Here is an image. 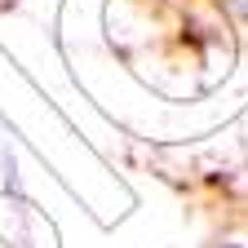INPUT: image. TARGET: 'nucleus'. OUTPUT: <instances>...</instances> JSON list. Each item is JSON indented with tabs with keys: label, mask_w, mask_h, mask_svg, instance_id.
Returning a JSON list of instances; mask_svg holds the SVG:
<instances>
[{
	"label": "nucleus",
	"mask_w": 248,
	"mask_h": 248,
	"mask_svg": "<svg viewBox=\"0 0 248 248\" xmlns=\"http://www.w3.org/2000/svg\"><path fill=\"white\" fill-rule=\"evenodd\" d=\"M222 248H239V244H222Z\"/></svg>",
	"instance_id": "f257e3e1"
}]
</instances>
